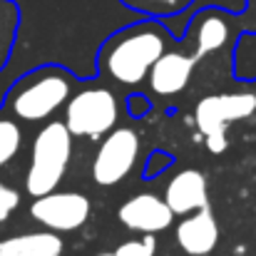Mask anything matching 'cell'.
<instances>
[{
  "mask_svg": "<svg viewBox=\"0 0 256 256\" xmlns=\"http://www.w3.org/2000/svg\"><path fill=\"white\" fill-rule=\"evenodd\" d=\"M72 152V134L68 132L65 122H50L40 130L32 142L30 170L25 176V189L30 196H42L55 192L62 174L68 170Z\"/></svg>",
  "mask_w": 256,
  "mask_h": 256,
  "instance_id": "1",
  "label": "cell"
},
{
  "mask_svg": "<svg viewBox=\"0 0 256 256\" xmlns=\"http://www.w3.org/2000/svg\"><path fill=\"white\" fill-rule=\"evenodd\" d=\"M164 35L157 28H142L122 35L107 52V70L122 85H137L164 52Z\"/></svg>",
  "mask_w": 256,
  "mask_h": 256,
  "instance_id": "2",
  "label": "cell"
},
{
  "mask_svg": "<svg viewBox=\"0 0 256 256\" xmlns=\"http://www.w3.org/2000/svg\"><path fill=\"white\" fill-rule=\"evenodd\" d=\"M117 122V100L110 90H85L68 102L65 127L72 137H102Z\"/></svg>",
  "mask_w": 256,
  "mask_h": 256,
  "instance_id": "3",
  "label": "cell"
},
{
  "mask_svg": "<svg viewBox=\"0 0 256 256\" xmlns=\"http://www.w3.org/2000/svg\"><path fill=\"white\" fill-rule=\"evenodd\" d=\"M137 154H140L137 132L127 130V127L114 130L112 134H107V140L97 150V157L92 162V179L100 186H112V184L122 182L134 167Z\"/></svg>",
  "mask_w": 256,
  "mask_h": 256,
  "instance_id": "4",
  "label": "cell"
},
{
  "mask_svg": "<svg viewBox=\"0 0 256 256\" xmlns=\"http://www.w3.org/2000/svg\"><path fill=\"white\" fill-rule=\"evenodd\" d=\"M30 216L48 232H75L90 216V199L80 192H50L35 196Z\"/></svg>",
  "mask_w": 256,
  "mask_h": 256,
  "instance_id": "5",
  "label": "cell"
},
{
  "mask_svg": "<svg viewBox=\"0 0 256 256\" xmlns=\"http://www.w3.org/2000/svg\"><path fill=\"white\" fill-rule=\"evenodd\" d=\"M68 94H70V82L62 75L50 72V75L35 80L32 85H28L25 90H20L12 102V110L18 117L30 120V122L45 120L68 100Z\"/></svg>",
  "mask_w": 256,
  "mask_h": 256,
  "instance_id": "6",
  "label": "cell"
},
{
  "mask_svg": "<svg viewBox=\"0 0 256 256\" xmlns=\"http://www.w3.org/2000/svg\"><path fill=\"white\" fill-rule=\"evenodd\" d=\"M120 222L132 229V232H142V234H157L172 226V209L167 206L164 199L154 196V194H137L132 199H127L120 212H117Z\"/></svg>",
  "mask_w": 256,
  "mask_h": 256,
  "instance_id": "7",
  "label": "cell"
},
{
  "mask_svg": "<svg viewBox=\"0 0 256 256\" xmlns=\"http://www.w3.org/2000/svg\"><path fill=\"white\" fill-rule=\"evenodd\" d=\"M176 244L189 256H206L212 254L219 244V226L209 206L199 209L196 214L186 216L176 226Z\"/></svg>",
  "mask_w": 256,
  "mask_h": 256,
  "instance_id": "8",
  "label": "cell"
},
{
  "mask_svg": "<svg viewBox=\"0 0 256 256\" xmlns=\"http://www.w3.org/2000/svg\"><path fill=\"white\" fill-rule=\"evenodd\" d=\"M164 202L172 209V214H192L206 206V179L196 170H184L176 176H172L164 192Z\"/></svg>",
  "mask_w": 256,
  "mask_h": 256,
  "instance_id": "9",
  "label": "cell"
},
{
  "mask_svg": "<svg viewBox=\"0 0 256 256\" xmlns=\"http://www.w3.org/2000/svg\"><path fill=\"white\" fill-rule=\"evenodd\" d=\"M194 65H196L194 58L164 50L157 58V62L150 68L152 72H147L150 75V85H152V90L157 94H176V92H182L184 87L189 85Z\"/></svg>",
  "mask_w": 256,
  "mask_h": 256,
  "instance_id": "10",
  "label": "cell"
},
{
  "mask_svg": "<svg viewBox=\"0 0 256 256\" xmlns=\"http://www.w3.org/2000/svg\"><path fill=\"white\" fill-rule=\"evenodd\" d=\"M194 122L206 142V150L212 154H222L229 144L226 140V122L219 112V104H216V94H209L204 100H199L196 110H194Z\"/></svg>",
  "mask_w": 256,
  "mask_h": 256,
  "instance_id": "11",
  "label": "cell"
},
{
  "mask_svg": "<svg viewBox=\"0 0 256 256\" xmlns=\"http://www.w3.org/2000/svg\"><path fill=\"white\" fill-rule=\"evenodd\" d=\"M62 239L52 232L42 234H20L0 242V256H60Z\"/></svg>",
  "mask_w": 256,
  "mask_h": 256,
  "instance_id": "12",
  "label": "cell"
},
{
  "mask_svg": "<svg viewBox=\"0 0 256 256\" xmlns=\"http://www.w3.org/2000/svg\"><path fill=\"white\" fill-rule=\"evenodd\" d=\"M226 38H229V28H226V22L219 15L204 18L199 30H196V55H194V60L204 58L206 52L219 50L226 42Z\"/></svg>",
  "mask_w": 256,
  "mask_h": 256,
  "instance_id": "13",
  "label": "cell"
},
{
  "mask_svg": "<svg viewBox=\"0 0 256 256\" xmlns=\"http://www.w3.org/2000/svg\"><path fill=\"white\" fill-rule=\"evenodd\" d=\"M216 104H219V112H222L226 124L239 122V120H246L256 112V94H252V92L216 94Z\"/></svg>",
  "mask_w": 256,
  "mask_h": 256,
  "instance_id": "14",
  "label": "cell"
},
{
  "mask_svg": "<svg viewBox=\"0 0 256 256\" xmlns=\"http://www.w3.org/2000/svg\"><path fill=\"white\" fill-rule=\"evenodd\" d=\"M22 134L12 120H0V167H5L20 150Z\"/></svg>",
  "mask_w": 256,
  "mask_h": 256,
  "instance_id": "15",
  "label": "cell"
},
{
  "mask_svg": "<svg viewBox=\"0 0 256 256\" xmlns=\"http://www.w3.org/2000/svg\"><path fill=\"white\" fill-rule=\"evenodd\" d=\"M12 32H15V8L8 0H0V62L5 60Z\"/></svg>",
  "mask_w": 256,
  "mask_h": 256,
  "instance_id": "16",
  "label": "cell"
},
{
  "mask_svg": "<svg viewBox=\"0 0 256 256\" xmlns=\"http://www.w3.org/2000/svg\"><path fill=\"white\" fill-rule=\"evenodd\" d=\"M154 252H157L154 234H144L142 239H132V242H124L122 246H117V252L112 256H154Z\"/></svg>",
  "mask_w": 256,
  "mask_h": 256,
  "instance_id": "17",
  "label": "cell"
},
{
  "mask_svg": "<svg viewBox=\"0 0 256 256\" xmlns=\"http://www.w3.org/2000/svg\"><path fill=\"white\" fill-rule=\"evenodd\" d=\"M18 206H20V194L12 186L0 182V222H5Z\"/></svg>",
  "mask_w": 256,
  "mask_h": 256,
  "instance_id": "18",
  "label": "cell"
},
{
  "mask_svg": "<svg viewBox=\"0 0 256 256\" xmlns=\"http://www.w3.org/2000/svg\"><path fill=\"white\" fill-rule=\"evenodd\" d=\"M127 2H142V5H150L157 10H170V8H179L184 0H127Z\"/></svg>",
  "mask_w": 256,
  "mask_h": 256,
  "instance_id": "19",
  "label": "cell"
},
{
  "mask_svg": "<svg viewBox=\"0 0 256 256\" xmlns=\"http://www.w3.org/2000/svg\"><path fill=\"white\" fill-rule=\"evenodd\" d=\"M94 256H112V254H94Z\"/></svg>",
  "mask_w": 256,
  "mask_h": 256,
  "instance_id": "20",
  "label": "cell"
},
{
  "mask_svg": "<svg viewBox=\"0 0 256 256\" xmlns=\"http://www.w3.org/2000/svg\"><path fill=\"white\" fill-rule=\"evenodd\" d=\"M206 256H212V254H206Z\"/></svg>",
  "mask_w": 256,
  "mask_h": 256,
  "instance_id": "21",
  "label": "cell"
}]
</instances>
